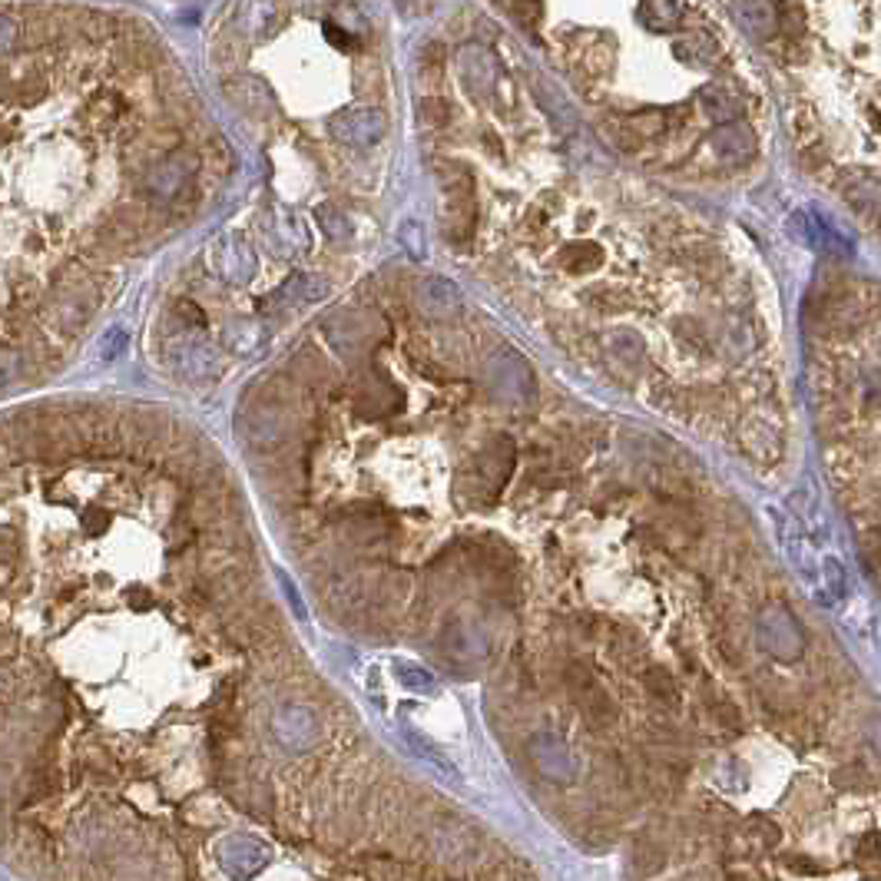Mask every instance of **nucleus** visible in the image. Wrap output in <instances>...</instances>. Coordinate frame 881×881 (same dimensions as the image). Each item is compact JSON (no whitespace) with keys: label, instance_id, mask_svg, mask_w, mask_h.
<instances>
[{"label":"nucleus","instance_id":"nucleus-9","mask_svg":"<svg viewBox=\"0 0 881 881\" xmlns=\"http://www.w3.org/2000/svg\"><path fill=\"white\" fill-rule=\"evenodd\" d=\"M822 573H825V583H829L832 590V603L845 593V573H842V564H838L835 557H825L822 560Z\"/></svg>","mask_w":881,"mask_h":881},{"label":"nucleus","instance_id":"nucleus-5","mask_svg":"<svg viewBox=\"0 0 881 881\" xmlns=\"http://www.w3.org/2000/svg\"><path fill=\"white\" fill-rule=\"evenodd\" d=\"M272 736H275V742H279L282 749H289V752L309 749L312 742L318 739L315 713H312L309 706H302V703H282V706H275V713H272Z\"/></svg>","mask_w":881,"mask_h":881},{"label":"nucleus","instance_id":"nucleus-2","mask_svg":"<svg viewBox=\"0 0 881 881\" xmlns=\"http://www.w3.org/2000/svg\"><path fill=\"white\" fill-rule=\"evenodd\" d=\"M517 461V444L511 434L497 431L484 441V448L474 454L464 467V501L471 504H491L497 494L504 491L507 477L514 471Z\"/></svg>","mask_w":881,"mask_h":881},{"label":"nucleus","instance_id":"nucleus-10","mask_svg":"<svg viewBox=\"0 0 881 881\" xmlns=\"http://www.w3.org/2000/svg\"><path fill=\"white\" fill-rule=\"evenodd\" d=\"M706 709H709V716H713V723H723V726H732L739 719V713H736V706L729 703V699H719V696H713V699H706Z\"/></svg>","mask_w":881,"mask_h":881},{"label":"nucleus","instance_id":"nucleus-1","mask_svg":"<svg viewBox=\"0 0 881 881\" xmlns=\"http://www.w3.org/2000/svg\"><path fill=\"white\" fill-rule=\"evenodd\" d=\"M199 153L186 103L126 27L80 10H0V332L70 345L100 305L80 262H113L179 209Z\"/></svg>","mask_w":881,"mask_h":881},{"label":"nucleus","instance_id":"nucleus-6","mask_svg":"<svg viewBox=\"0 0 881 881\" xmlns=\"http://www.w3.org/2000/svg\"><path fill=\"white\" fill-rule=\"evenodd\" d=\"M527 752H530V759H534V766L540 769V776H547L554 782H567L577 776V759H573L567 739L560 736L557 729L537 732V736L530 739Z\"/></svg>","mask_w":881,"mask_h":881},{"label":"nucleus","instance_id":"nucleus-4","mask_svg":"<svg viewBox=\"0 0 881 881\" xmlns=\"http://www.w3.org/2000/svg\"><path fill=\"white\" fill-rule=\"evenodd\" d=\"M756 626H759L762 646H766L772 656H779V660H799V656H802L805 633H802L799 620H795L789 610H782V607L762 610V617H759Z\"/></svg>","mask_w":881,"mask_h":881},{"label":"nucleus","instance_id":"nucleus-7","mask_svg":"<svg viewBox=\"0 0 881 881\" xmlns=\"http://www.w3.org/2000/svg\"><path fill=\"white\" fill-rule=\"evenodd\" d=\"M643 686H646V693H650L653 699H660V703H666V706H676L679 689H676L673 676L666 670H646L643 673Z\"/></svg>","mask_w":881,"mask_h":881},{"label":"nucleus","instance_id":"nucleus-8","mask_svg":"<svg viewBox=\"0 0 881 881\" xmlns=\"http://www.w3.org/2000/svg\"><path fill=\"white\" fill-rule=\"evenodd\" d=\"M395 673H398V679H401V686H408L411 693H424V696H434V693H438V683H434V676H428L424 670H418V666H405V663H401Z\"/></svg>","mask_w":881,"mask_h":881},{"label":"nucleus","instance_id":"nucleus-3","mask_svg":"<svg viewBox=\"0 0 881 881\" xmlns=\"http://www.w3.org/2000/svg\"><path fill=\"white\" fill-rule=\"evenodd\" d=\"M269 845L259 842L256 835L249 832H229L216 842V862L222 868V875L236 878V881H249L256 878L265 865H269Z\"/></svg>","mask_w":881,"mask_h":881}]
</instances>
